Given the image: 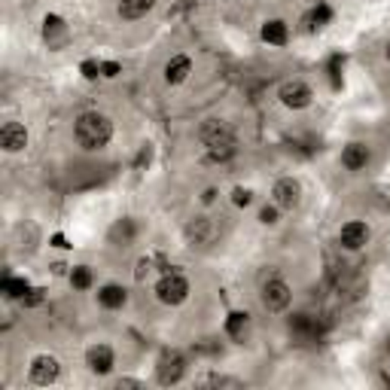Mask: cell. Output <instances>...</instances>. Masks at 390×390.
Returning a JSON list of instances; mask_svg holds the SVG:
<instances>
[{"instance_id": "cell-1", "label": "cell", "mask_w": 390, "mask_h": 390, "mask_svg": "<svg viewBox=\"0 0 390 390\" xmlns=\"http://www.w3.org/2000/svg\"><path fill=\"white\" fill-rule=\"evenodd\" d=\"M198 140L207 149L211 162H226L235 156V131L229 128V122L223 119H207L198 126Z\"/></svg>"}, {"instance_id": "cell-2", "label": "cell", "mask_w": 390, "mask_h": 390, "mask_svg": "<svg viewBox=\"0 0 390 390\" xmlns=\"http://www.w3.org/2000/svg\"><path fill=\"white\" fill-rule=\"evenodd\" d=\"M73 135L82 149H104L113 137V122L104 113H82L73 126Z\"/></svg>"}, {"instance_id": "cell-3", "label": "cell", "mask_w": 390, "mask_h": 390, "mask_svg": "<svg viewBox=\"0 0 390 390\" xmlns=\"http://www.w3.org/2000/svg\"><path fill=\"white\" fill-rule=\"evenodd\" d=\"M189 296V280L180 275V271H165V275L159 278V284H156V299H159L162 305H180L186 302Z\"/></svg>"}, {"instance_id": "cell-4", "label": "cell", "mask_w": 390, "mask_h": 390, "mask_svg": "<svg viewBox=\"0 0 390 390\" xmlns=\"http://www.w3.org/2000/svg\"><path fill=\"white\" fill-rule=\"evenodd\" d=\"M290 299H293V290H290L287 280L271 278L262 284V308L265 311H287L290 308Z\"/></svg>"}, {"instance_id": "cell-5", "label": "cell", "mask_w": 390, "mask_h": 390, "mask_svg": "<svg viewBox=\"0 0 390 390\" xmlns=\"http://www.w3.org/2000/svg\"><path fill=\"white\" fill-rule=\"evenodd\" d=\"M278 98H280V104H284V107H290V110H305V107L311 104L314 92H311L308 82L290 80V82H284V86L278 89Z\"/></svg>"}, {"instance_id": "cell-6", "label": "cell", "mask_w": 390, "mask_h": 390, "mask_svg": "<svg viewBox=\"0 0 390 390\" xmlns=\"http://www.w3.org/2000/svg\"><path fill=\"white\" fill-rule=\"evenodd\" d=\"M183 372H186V363H183V357H180L177 351H165L159 357V366H156V378H159V384H177L180 378H183Z\"/></svg>"}, {"instance_id": "cell-7", "label": "cell", "mask_w": 390, "mask_h": 390, "mask_svg": "<svg viewBox=\"0 0 390 390\" xmlns=\"http://www.w3.org/2000/svg\"><path fill=\"white\" fill-rule=\"evenodd\" d=\"M369 238H372V232L366 223H360V220L345 223L342 232H338V244H342L345 250H363V247L369 244Z\"/></svg>"}, {"instance_id": "cell-8", "label": "cell", "mask_w": 390, "mask_h": 390, "mask_svg": "<svg viewBox=\"0 0 390 390\" xmlns=\"http://www.w3.org/2000/svg\"><path fill=\"white\" fill-rule=\"evenodd\" d=\"M58 375H61V363L55 357H49V354L34 357V363H31V381L34 384H55Z\"/></svg>"}, {"instance_id": "cell-9", "label": "cell", "mask_w": 390, "mask_h": 390, "mask_svg": "<svg viewBox=\"0 0 390 390\" xmlns=\"http://www.w3.org/2000/svg\"><path fill=\"white\" fill-rule=\"evenodd\" d=\"M271 195H275V204L284 207V211H293V207L299 204V198H302V186L296 183L293 177H280L275 189H271Z\"/></svg>"}, {"instance_id": "cell-10", "label": "cell", "mask_w": 390, "mask_h": 390, "mask_svg": "<svg viewBox=\"0 0 390 390\" xmlns=\"http://www.w3.org/2000/svg\"><path fill=\"white\" fill-rule=\"evenodd\" d=\"M0 147H3L6 153H22V149L28 147V128H24L22 122H6V126L0 128Z\"/></svg>"}, {"instance_id": "cell-11", "label": "cell", "mask_w": 390, "mask_h": 390, "mask_svg": "<svg viewBox=\"0 0 390 390\" xmlns=\"http://www.w3.org/2000/svg\"><path fill=\"white\" fill-rule=\"evenodd\" d=\"M113 351H110V345H92L86 351V366L89 372H95V375H107V372L113 369Z\"/></svg>"}, {"instance_id": "cell-12", "label": "cell", "mask_w": 390, "mask_h": 390, "mask_svg": "<svg viewBox=\"0 0 390 390\" xmlns=\"http://www.w3.org/2000/svg\"><path fill=\"white\" fill-rule=\"evenodd\" d=\"M189 73H193V58L189 55H174V58H168V64H165V82H168V86L186 82Z\"/></svg>"}, {"instance_id": "cell-13", "label": "cell", "mask_w": 390, "mask_h": 390, "mask_svg": "<svg viewBox=\"0 0 390 390\" xmlns=\"http://www.w3.org/2000/svg\"><path fill=\"white\" fill-rule=\"evenodd\" d=\"M213 235H217V226H213V220H207V217H195L186 226V238L193 244H211Z\"/></svg>"}, {"instance_id": "cell-14", "label": "cell", "mask_w": 390, "mask_h": 390, "mask_svg": "<svg viewBox=\"0 0 390 390\" xmlns=\"http://www.w3.org/2000/svg\"><path fill=\"white\" fill-rule=\"evenodd\" d=\"M342 165L347 171H363L369 165V147L366 144H347L342 149Z\"/></svg>"}, {"instance_id": "cell-15", "label": "cell", "mask_w": 390, "mask_h": 390, "mask_svg": "<svg viewBox=\"0 0 390 390\" xmlns=\"http://www.w3.org/2000/svg\"><path fill=\"white\" fill-rule=\"evenodd\" d=\"M153 6H156V0H119V10L116 13L126 22H137V19H144Z\"/></svg>"}, {"instance_id": "cell-16", "label": "cell", "mask_w": 390, "mask_h": 390, "mask_svg": "<svg viewBox=\"0 0 390 390\" xmlns=\"http://www.w3.org/2000/svg\"><path fill=\"white\" fill-rule=\"evenodd\" d=\"M98 302H101L104 308L116 311L128 302V293H126V287H119V284H107V287L98 290Z\"/></svg>"}, {"instance_id": "cell-17", "label": "cell", "mask_w": 390, "mask_h": 390, "mask_svg": "<svg viewBox=\"0 0 390 390\" xmlns=\"http://www.w3.org/2000/svg\"><path fill=\"white\" fill-rule=\"evenodd\" d=\"M290 333H293L296 338H305V342H311V338H317L320 327L308 317V314H293V317H290Z\"/></svg>"}, {"instance_id": "cell-18", "label": "cell", "mask_w": 390, "mask_h": 390, "mask_svg": "<svg viewBox=\"0 0 390 390\" xmlns=\"http://www.w3.org/2000/svg\"><path fill=\"white\" fill-rule=\"evenodd\" d=\"M262 40L269 46H284L287 40H290V28L280 19H271V22L262 24Z\"/></svg>"}, {"instance_id": "cell-19", "label": "cell", "mask_w": 390, "mask_h": 390, "mask_svg": "<svg viewBox=\"0 0 390 390\" xmlns=\"http://www.w3.org/2000/svg\"><path fill=\"white\" fill-rule=\"evenodd\" d=\"M329 22H333V10H329V3H317L308 15H305V24H308V31H320V28H327Z\"/></svg>"}, {"instance_id": "cell-20", "label": "cell", "mask_w": 390, "mask_h": 390, "mask_svg": "<svg viewBox=\"0 0 390 390\" xmlns=\"http://www.w3.org/2000/svg\"><path fill=\"white\" fill-rule=\"evenodd\" d=\"M244 329H247V314L244 311H232L229 317H226V333L232 338H241Z\"/></svg>"}, {"instance_id": "cell-21", "label": "cell", "mask_w": 390, "mask_h": 390, "mask_svg": "<svg viewBox=\"0 0 390 390\" xmlns=\"http://www.w3.org/2000/svg\"><path fill=\"white\" fill-rule=\"evenodd\" d=\"M64 31L68 28H64V22L58 19V15H46L43 19V37L49 40V43H55L58 37H64Z\"/></svg>"}, {"instance_id": "cell-22", "label": "cell", "mask_w": 390, "mask_h": 390, "mask_svg": "<svg viewBox=\"0 0 390 390\" xmlns=\"http://www.w3.org/2000/svg\"><path fill=\"white\" fill-rule=\"evenodd\" d=\"M3 293H6V299H24L31 293V287H28V280H22V278H6Z\"/></svg>"}, {"instance_id": "cell-23", "label": "cell", "mask_w": 390, "mask_h": 390, "mask_svg": "<svg viewBox=\"0 0 390 390\" xmlns=\"http://www.w3.org/2000/svg\"><path fill=\"white\" fill-rule=\"evenodd\" d=\"M92 269L89 265H77V269L70 271V284H73V290H89L92 287Z\"/></svg>"}, {"instance_id": "cell-24", "label": "cell", "mask_w": 390, "mask_h": 390, "mask_svg": "<svg viewBox=\"0 0 390 390\" xmlns=\"http://www.w3.org/2000/svg\"><path fill=\"white\" fill-rule=\"evenodd\" d=\"M232 202H235L238 207H247L253 202V193L247 186H235V189H232Z\"/></svg>"}, {"instance_id": "cell-25", "label": "cell", "mask_w": 390, "mask_h": 390, "mask_svg": "<svg viewBox=\"0 0 390 390\" xmlns=\"http://www.w3.org/2000/svg\"><path fill=\"white\" fill-rule=\"evenodd\" d=\"M260 223L262 226H275L278 223V204H265L260 211Z\"/></svg>"}, {"instance_id": "cell-26", "label": "cell", "mask_w": 390, "mask_h": 390, "mask_svg": "<svg viewBox=\"0 0 390 390\" xmlns=\"http://www.w3.org/2000/svg\"><path fill=\"white\" fill-rule=\"evenodd\" d=\"M82 77H86V80H98V77H101V64H98V61H82Z\"/></svg>"}, {"instance_id": "cell-27", "label": "cell", "mask_w": 390, "mask_h": 390, "mask_svg": "<svg viewBox=\"0 0 390 390\" xmlns=\"http://www.w3.org/2000/svg\"><path fill=\"white\" fill-rule=\"evenodd\" d=\"M119 64H116V61H104L101 64V77H107V80H113V77H119Z\"/></svg>"}, {"instance_id": "cell-28", "label": "cell", "mask_w": 390, "mask_h": 390, "mask_svg": "<svg viewBox=\"0 0 390 390\" xmlns=\"http://www.w3.org/2000/svg\"><path fill=\"white\" fill-rule=\"evenodd\" d=\"M40 302H43V290H31V293L24 296V305H31V308L40 305Z\"/></svg>"}, {"instance_id": "cell-29", "label": "cell", "mask_w": 390, "mask_h": 390, "mask_svg": "<svg viewBox=\"0 0 390 390\" xmlns=\"http://www.w3.org/2000/svg\"><path fill=\"white\" fill-rule=\"evenodd\" d=\"M211 384H217V387H238L241 381H235V378H223V375H213V378H211Z\"/></svg>"}, {"instance_id": "cell-30", "label": "cell", "mask_w": 390, "mask_h": 390, "mask_svg": "<svg viewBox=\"0 0 390 390\" xmlns=\"http://www.w3.org/2000/svg\"><path fill=\"white\" fill-rule=\"evenodd\" d=\"M149 269H153V262H149V260H140V262H137V271H135L137 280H144V278L149 275Z\"/></svg>"}, {"instance_id": "cell-31", "label": "cell", "mask_w": 390, "mask_h": 390, "mask_svg": "<svg viewBox=\"0 0 390 390\" xmlns=\"http://www.w3.org/2000/svg\"><path fill=\"white\" fill-rule=\"evenodd\" d=\"M378 204L384 207V211H390V189H387V186L378 189Z\"/></svg>"}, {"instance_id": "cell-32", "label": "cell", "mask_w": 390, "mask_h": 390, "mask_svg": "<svg viewBox=\"0 0 390 390\" xmlns=\"http://www.w3.org/2000/svg\"><path fill=\"white\" fill-rule=\"evenodd\" d=\"M140 381H135V378H119L116 381V387H137Z\"/></svg>"}, {"instance_id": "cell-33", "label": "cell", "mask_w": 390, "mask_h": 390, "mask_svg": "<svg viewBox=\"0 0 390 390\" xmlns=\"http://www.w3.org/2000/svg\"><path fill=\"white\" fill-rule=\"evenodd\" d=\"M213 198H217V189H204V195H202V202H204V204H211V202H213Z\"/></svg>"}, {"instance_id": "cell-34", "label": "cell", "mask_w": 390, "mask_h": 390, "mask_svg": "<svg viewBox=\"0 0 390 390\" xmlns=\"http://www.w3.org/2000/svg\"><path fill=\"white\" fill-rule=\"evenodd\" d=\"M384 58H387V61H390V40H387V46H384Z\"/></svg>"}, {"instance_id": "cell-35", "label": "cell", "mask_w": 390, "mask_h": 390, "mask_svg": "<svg viewBox=\"0 0 390 390\" xmlns=\"http://www.w3.org/2000/svg\"><path fill=\"white\" fill-rule=\"evenodd\" d=\"M384 384H387V387H390V375H384Z\"/></svg>"}, {"instance_id": "cell-36", "label": "cell", "mask_w": 390, "mask_h": 390, "mask_svg": "<svg viewBox=\"0 0 390 390\" xmlns=\"http://www.w3.org/2000/svg\"><path fill=\"white\" fill-rule=\"evenodd\" d=\"M387 351H390V345H387Z\"/></svg>"}]
</instances>
